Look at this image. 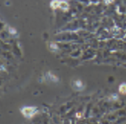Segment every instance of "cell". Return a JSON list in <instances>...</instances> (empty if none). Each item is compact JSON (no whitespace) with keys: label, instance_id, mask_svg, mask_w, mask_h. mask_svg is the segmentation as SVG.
Segmentation results:
<instances>
[{"label":"cell","instance_id":"cell-1","mask_svg":"<svg viewBox=\"0 0 126 124\" xmlns=\"http://www.w3.org/2000/svg\"><path fill=\"white\" fill-rule=\"evenodd\" d=\"M22 112L27 117H31L36 113V109L34 107H25L22 109Z\"/></svg>","mask_w":126,"mask_h":124},{"label":"cell","instance_id":"cell-2","mask_svg":"<svg viewBox=\"0 0 126 124\" xmlns=\"http://www.w3.org/2000/svg\"><path fill=\"white\" fill-rule=\"evenodd\" d=\"M119 92L122 95H126V83H122L119 87Z\"/></svg>","mask_w":126,"mask_h":124},{"label":"cell","instance_id":"cell-3","mask_svg":"<svg viewBox=\"0 0 126 124\" xmlns=\"http://www.w3.org/2000/svg\"><path fill=\"white\" fill-rule=\"evenodd\" d=\"M61 3H62V2H59V1H53V2H51L50 6H51V8H52L56 9V8H60V6H61Z\"/></svg>","mask_w":126,"mask_h":124},{"label":"cell","instance_id":"cell-4","mask_svg":"<svg viewBox=\"0 0 126 124\" xmlns=\"http://www.w3.org/2000/svg\"><path fill=\"white\" fill-rule=\"evenodd\" d=\"M79 84H81V82L79 81ZM77 85L78 87H82V84H81V85H78V81H77Z\"/></svg>","mask_w":126,"mask_h":124}]
</instances>
